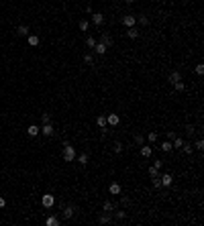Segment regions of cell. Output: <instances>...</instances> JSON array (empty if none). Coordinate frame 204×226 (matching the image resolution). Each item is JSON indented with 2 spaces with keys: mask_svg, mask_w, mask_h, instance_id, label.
<instances>
[{
  "mask_svg": "<svg viewBox=\"0 0 204 226\" xmlns=\"http://www.w3.org/2000/svg\"><path fill=\"white\" fill-rule=\"evenodd\" d=\"M76 159V149L70 145V143H63V161H74Z\"/></svg>",
  "mask_w": 204,
  "mask_h": 226,
  "instance_id": "cell-1",
  "label": "cell"
},
{
  "mask_svg": "<svg viewBox=\"0 0 204 226\" xmlns=\"http://www.w3.org/2000/svg\"><path fill=\"white\" fill-rule=\"evenodd\" d=\"M41 204H43V206H45V208H51V206H53V204H55V198H53V196H51V194H45V196H43V198H41Z\"/></svg>",
  "mask_w": 204,
  "mask_h": 226,
  "instance_id": "cell-2",
  "label": "cell"
},
{
  "mask_svg": "<svg viewBox=\"0 0 204 226\" xmlns=\"http://www.w3.org/2000/svg\"><path fill=\"white\" fill-rule=\"evenodd\" d=\"M74 212H76V206H74V204H70V206H65V208H63V212H61V216H63L65 220H70V218L74 216Z\"/></svg>",
  "mask_w": 204,
  "mask_h": 226,
  "instance_id": "cell-3",
  "label": "cell"
},
{
  "mask_svg": "<svg viewBox=\"0 0 204 226\" xmlns=\"http://www.w3.org/2000/svg\"><path fill=\"white\" fill-rule=\"evenodd\" d=\"M159 179H161V185H163V187H169V185L173 183L171 173H161V175H159Z\"/></svg>",
  "mask_w": 204,
  "mask_h": 226,
  "instance_id": "cell-4",
  "label": "cell"
},
{
  "mask_svg": "<svg viewBox=\"0 0 204 226\" xmlns=\"http://www.w3.org/2000/svg\"><path fill=\"white\" fill-rule=\"evenodd\" d=\"M119 122H121V116H119V114H108V116H106V124L119 126Z\"/></svg>",
  "mask_w": 204,
  "mask_h": 226,
  "instance_id": "cell-5",
  "label": "cell"
},
{
  "mask_svg": "<svg viewBox=\"0 0 204 226\" xmlns=\"http://www.w3.org/2000/svg\"><path fill=\"white\" fill-rule=\"evenodd\" d=\"M41 133H43L45 136H53L55 129H53V124H51V122H47V124H43V126H41Z\"/></svg>",
  "mask_w": 204,
  "mask_h": 226,
  "instance_id": "cell-6",
  "label": "cell"
},
{
  "mask_svg": "<svg viewBox=\"0 0 204 226\" xmlns=\"http://www.w3.org/2000/svg\"><path fill=\"white\" fill-rule=\"evenodd\" d=\"M135 23H137V18L133 16V14H127V16H122V25L129 29V27H135Z\"/></svg>",
  "mask_w": 204,
  "mask_h": 226,
  "instance_id": "cell-7",
  "label": "cell"
},
{
  "mask_svg": "<svg viewBox=\"0 0 204 226\" xmlns=\"http://www.w3.org/2000/svg\"><path fill=\"white\" fill-rule=\"evenodd\" d=\"M110 220H112V212H104V214H100V218H98L100 224H108Z\"/></svg>",
  "mask_w": 204,
  "mask_h": 226,
  "instance_id": "cell-8",
  "label": "cell"
},
{
  "mask_svg": "<svg viewBox=\"0 0 204 226\" xmlns=\"http://www.w3.org/2000/svg\"><path fill=\"white\" fill-rule=\"evenodd\" d=\"M100 43H102V45H106L108 49H110V47H112V37H110V35H106V33H102V37H100Z\"/></svg>",
  "mask_w": 204,
  "mask_h": 226,
  "instance_id": "cell-9",
  "label": "cell"
},
{
  "mask_svg": "<svg viewBox=\"0 0 204 226\" xmlns=\"http://www.w3.org/2000/svg\"><path fill=\"white\" fill-rule=\"evenodd\" d=\"M94 51H96L98 55H104V53L108 51V47H106V45H102L100 41H96V45H94Z\"/></svg>",
  "mask_w": 204,
  "mask_h": 226,
  "instance_id": "cell-10",
  "label": "cell"
},
{
  "mask_svg": "<svg viewBox=\"0 0 204 226\" xmlns=\"http://www.w3.org/2000/svg\"><path fill=\"white\" fill-rule=\"evenodd\" d=\"M92 23H94V25H102V23H104V14H102V12H94Z\"/></svg>",
  "mask_w": 204,
  "mask_h": 226,
  "instance_id": "cell-11",
  "label": "cell"
},
{
  "mask_svg": "<svg viewBox=\"0 0 204 226\" xmlns=\"http://www.w3.org/2000/svg\"><path fill=\"white\" fill-rule=\"evenodd\" d=\"M27 133H29V136H37V135L41 133V129L37 126V124H31V126L27 129Z\"/></svg>",
  "mask_w": 204,
  "mask_h": 226,
  "instance_id": "cell-12",
  "label": "cell"
},
{
  "mask_svg": "<svg viewBox=\"0 0 204 226\" xmlns=\"http://www.w3.org/2000/svg\"><path fill=\"white\" fill-rule=\"evenodd\" d=\"M16 35H18V37H27V35H29V27H27V25H21V27L16 29Z\"/></svg>",
  "mask_w": 204,
  "mask_h": 226,
  "instance_id": "cell-13",
  "label": "cell"
},
{
  "mask_svg": "<svg viewBox=\"0 0 204 226\" xmlns=\"http://www.w3.org/2000/svg\"><path fill=\"white\" fill-rule=\"evenodd\" d=\"M141 155H143V159H149L153 155V149L151 147H141Z\"/></svg>",
  "mask_w": 204,
  "mask_h": 226,
  "instance_id": "cell-14",
  "label": "cell"
},
{
  "mask_svg": "<svg viewBox=\"0 0 204 226\" xmlns=\"http://www.w3.org/2000/svg\"><path fill=\"white\" fill-rule=\"evenodd\" d=\"M102 210H104V212H112V210H117V206H114L110 200H106V202L102 204Z\"/></svg>",
  "mask_w": 204,
  "mask_h": 226,
  "instance_id": "cell-15",
  "label": "cell"
},
{
  "mask_svg": "<svg viewBox=\"0 0 204 226\" xmlns=\"http://www.w3.org/2000/svg\"><path fill=\"white\" fill-rule=\"evenodd\" d=\"M27 39H29V45H31V47H37V45H39V37H37V35H31V33H29V35H27Z\"/></svg>",
  "mask_w": 204,
  "mask_h": 226,
  "instance_id": "cell-16",
  "label": "cell"
},
{
  "mask_svg": "<svg viewBox=\"0 0 204 226\" xmlns=\"http://www.w3.org/2000/svg\"><path fill=\"white\" fill-rule=\"evenodd\" d=\"M45 224L47 226H59V218H57V216H49V218L45 220Z\"/></svg>",
  "mask_w": 204,
  "mask_h": 226,
  "instance_id": "cell-17",
  "label": "cell"
},
{
  "mask_svg": "<svg viewBox=\"0 0 204 226\" xmlns=\"http://www.w3.org/2000/svg\"><path fill=\"white\" fill-rule=\"evenodd\" d=\"M180 80H182V73H180V71H171V73H169V84L180 82Z\"/></svg>",
  "mask_w": 204,
  "mask_h": 226,
  "instance_id": "cell-18",
  "label": "cell"
},
{
  "mask_svg": "<svg viewBox=\"0 0 204 226\" xmlns=\"http://www.w3.org/2000/svg\"><path fill=\"white\" fill-rule=\"evenodd\" d=\"M180 149H182V151H184L186 155H192V151H194V147H192V143H184V145H182Z\"/></svg>",
  "mask_w": 204,
  "mask_h": 226,
  "instance_id": "cell-19",
  "label": "cell"
},
{
  "mask_svg": "<svg viewBox=\"0 0 204 226\" xmlns=\"http://www.w3.org/2000/svg\"><path fill=\"white\" fill-rule=\"evenodd\" d=\"M108 191H110L112 196H119V194H121V185H119V183H110Z\"/></svg>",
  "mask_w": 204,
  "mask_h": 226,
  "instance_id": "cell-20",
  "label": "cell"
},
{
  "mask_svg": "<svg viewBox=\"0 0 204 226\" xmlns=\"http://www.w3.org/2000/svg\"><path fill=\"white\" fill-rule=\"evenodd\" d=\"M159 149H161L163 153H169V151L173 149V147H171V141H163V143H161V147H159Z\"/></svg>",
  "mask_w": 204,
  "mask_h": 226,
  "instance_id": "cell-21",
  "label": "cell"
},
{
  "mask_svg": "<svg viewBox=\"0 0 204 226\" xmlns=\"http://www.w3.org/2000/svg\"><path fill=\"white\" fill-rule=\"evenodd\" d=\"M182 145H184V138H182V136H176V138L171 141V147H176V149H180Z\"/></svg>",
  "mask_w": 204,
  "mask_h": 226,
  "instance_id": "cell-22",
  "label": "cell"
},
{
  "mask_svg": "<svg viewBox=\"0 0 204 226\" xmlns=\"http://www.w3.org/2000/svg\"><path fill=\"white\" fill-rule=\"evenodd\" d=\"M171 86H173V88H176V90H178V92H184V90H186V84H184L182 80H180V82H173Z\"/></svg>",
  "mask_w": 204,
  "mask_h": 226,
  "instance_id": "cell-23",
  "label": "cell"
},
{
  "mask_svg": "<svg viewBox=\"0 0 204 226\" xmlns=\"http://www.w3.org/2000/svg\"><path fill=\"white\" fill-rule=\"evenodd\" d=\"M78 163H80V165H88V155H86V153H80V155H78Z\"/></svg>",
  "mask_w": 204,
  "mask_h": 226,
  "instance_id": "cell-24",
  "label": "cell"
},
{
  "mask_svg": "<svg viewBox=\"0 0 204 226\" xmlns=\"http://www.w3.org/2000/svg\"><path fill=\"white\" fill-rule=\"evenodd\" d=\"M96 124H98L100 129H106V116H98V118H96Z\"/></svg>",
  "mask_w": 204,
  "mask_h": 226,
  "instance_id": "cell-25",
  "label": "cell"
},
{
  "mask_svg": "<svg viewBox=\"0 0 204 226\" xmlns=\"http://www.w3.org/2000/svg\"><path fill=\"white\" fill-rule=\"evenodd\" d=\"M129 37H131V39H137V37H139V31H137L135 27H129Z\"/></svg>",
  "mask_w": 204,
  "mask_h": 226,
  "instance_id": "cell-26",
  "label": "cell"
},
{
  "mask_svg": "<svg viewBox=\"0 0 204 226\" xmlns=\"http://www.w3.org/2000/svg\"><path fill=\"white\" fill-rule=\"evenodd\" d=\"M157 175H159V169L151 165V167H149V177H157Z\"/></svg>",
  "mask_w": 204,
  "mask_h": 226,
  "instance_id": "cell-27",
  "label": "cell"
},
{
  "mask_svg": "<svg viewBox=\"0 0 204 226\" xmlns=\"http://www.w3.org/2000/svg\"><path fill=\"white\" fill-rule=\"evenodd\" d=\"M194 149H198V151H202V149H204V141H202V138H198V141L194 143Z\"/></svg>",
  "mask_w": 204,
  "mask_h": 226,
  "instance_id": "cell-28",
  "label": "cell"
},
{
  "mask_svg": "<svg viewBox=\"0 0 204 226\" xmlns=\"http://www.w3.org/2000/svg\"><path fill=\"white\" fill-rule=\"evenodd\" d=\"M78 27H80V31H88L90 23H88V20H80V25H78Z\"/></svg>",
  "mask_w": 204,
  "mask_h": 226,
  "instance_id": "cell-29",
  "label": "cell"
},
{
  "mask_svg": "<svg viewBox=\"0 0 204 226\" xmlns=\"http://www.w3.org/2000/svg\"><path fill=\"white\" fill-rule=\"evenodd\" d=\"M153 187H155V189L163 187V185H161V179H159V175H157V177H153Z\"/></svg>",
  "mask_w": 204,
  "mask_h": 226,
  "instance_id": "cell-30",
  "label": "cell"
},
{
  "mask_svg": "<svg viewBox=\"0 0 204 226\" xmlns=\"http://www.w3.org/2000/svg\"><path fill=\"white\" fill-rule=\"evenodd\" d=\"M86 45H88V47H94V45H96V39H94V37L90 35V37L86 39Z\"/></svg>",
  "mask_w": 204,
  "mask_h": 226,
  "instance_id": "cell-31",
  "label": "cell"
},
{
  "mask_svg": "<svg viewBox=\"0 0 204 226\" xmlns=\"http://www.w3.org/2000/svg\"><path fill=\"white\" fill-rule=\"evenodd\" d=\"M153 167H157V169L161 171V169H163V161H161V159H155V161H153Z\"/></svg>",
  "mask_w": 204,
  "mask_h": 226,
  "instance_id": "cell-32",
  "label": "cell"
},
{
  "mask_svg": "<svg viewBox=\"0 0 204 226\" xmlns=\"http://www.w3.org/2000/svg\"><path fill=\"white\" fill-rule=\"evenodd\" d=\"M147 141H149V143H155V141H157V133H149V135H147Z\"/></svg>",
  "mask_w": 204,
  "mask_h": 226,
  "instance_id": "cell-33",
  "label": "cell"
},
{
  "mask_svg": "<svg viewBox=\"0 0 204 226\" xmlns=\"http://www.w3.org/2000/svg\"><path fill=\"white\" fill-rule=\"evenodd\" d=\"M137 20H139V23H141L143 27H145V25H149V18H147V16H139Z\"/></svg>",
  "mask_w": 204,
  "mask_h": 226,
  "instance_id": "cell-34",
  "label": "cell"
},
{
  "mask_svg": "<svg viewBox=\"0 0 204 226\" xmlns=\"http://www.w3.org/2000/svg\"><path fill=\"white\" fill-rule=\"evenodd\" d=\"M41 120H43V124H47V122H51V116L49 114H41Z\"/></svg>",
  "mask_w": 204,
  "mask_h": 226,
  "instance_id": "cell-35",
  "label": "cell"
},
{
  "mask_svg": "<svg viewBox=\"0 0 204 226\" xmlns=\"http://www.w3.org/2000/svg\"><path fill=\"white\" fill-rule=\"evenodd\" d=\"M196 73H198V76H202V73H204V65H202V63L196 65Z\"/></svg>",
  "mask_w": 204,
  "mask_h": 226,
  "instance_id": "cell-36",
  "label": "cell"
},
{
  "mask_svg": "<svg viewBox=\"0 0 204 226\" xmlns=\"http://www.w3.org/2000/svg\"><path fill=\"white\" fill-rule=\"evenodd\" d=\"M121 151H122V143L117 141V143H114V153H121Z\"/></svg>",
  "mask_w": 204,
  "mask_h": 226,
  "instance_id": "cell-37",
  "label": "cell"
},
{
  "mask_svg": "<svg viewBox=\"0 0 204 226\" xmlns=\"http://www.w3.org/2000/svg\"><path fill=\"white\" fill-rule=\"evenodd\" d=\"M84 61H86V63H94V57L88 53V55H84Z\"/></svg>",
  "mask_w": 204,
  "mask_h": 226,
  "instance_id": "cell-38",
  "label": "cell"
},
{
  "mask_svg": "<svg viewBox=\"0 0 204 226\" xmlns=\"http://www.w3.org/2000/svg\"><path fill=\"white\" fill-rule=\"evenodd\" d=\"M186 133H188V135H192V133H196V129H194L192 124H188V126H186Z\"/></svg>",
  "mask_w": 204,
  "mask_h": 226,
  "instance_id": "cell-39",
  "label": "cell"
},
{
  "mask_svg": "<svg viewBox=\"0 0 204 226\" xmlns=\"http://www.w3.org/2000/svg\"><path fill=\"white\" fill-rule=\"evenodd\" d=\"M135 143H137V145H143V135H137V136H135Z\"/></svg>",
  "mask_w": 204,
  "mask_h": 226,
  "instance_id": "cell-40",
  "label": "cell"
},
{
  "mask_svg": "<svg viewBox=\"0 0 204 226\" xmlns=\"http://www.w3.org/2000/svg\"><path fill=\"white\" fill-rule=\"evenodd\" d=\"M129 202H131V200H129V198H127V196H122V198H121V204H122V206H127V204H129Z\"/></svg>",
  "mask_w": 204,
  "mask_h": 226,
  "instance_id": "cell-41",
  "label": "cell"
},
{
  "mask_svg": "<svg viewBox=\"0 0 204 226\" xmlns=\"http://www.w3.org/2000/svg\"><path fill=\"white\" fill-rule=\"evenodd\" d=\"M176 138V133H167V141H173Z\"/></svg>",
  "mask_w": 204,
  "mask_h": 226,
  "instance_id": "cell-42",
  "label": "cell"
},
{
  "mask_svg": "<svg viewBox=\"0 0 204 226\" xmlns=\"http://www.w3.org/2000/svg\"><path fill=\"white\" fill-rule=\"evenodd\" d=\"M4 206H6V200H4V198L0 196V208H4Z\"/></svg>",
  "mask_w": 204,
  "mask_h": 226,
  "instance_id": "cell-43",
  "label": "cell"
},
{
  "mask_svg": "<svg viewBox=\"0 0 204 226\" xmlns=\"http://www.w3.org/2000/svg\"><path fill=\"white\" fill-rule=\"evenodd\" d=\"M124 2H133V0H124Z\"/></svg>",
  "mask_w": 204,
  "mask_h": 226,
  "instance_id": "cell-44",
  "label": "cell"
}]
</instances>
